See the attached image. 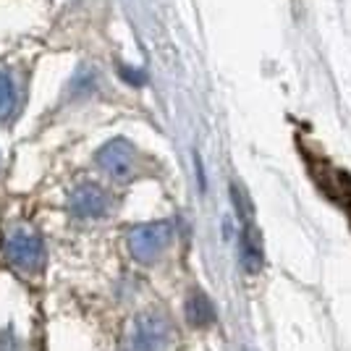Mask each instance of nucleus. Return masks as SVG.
Masks as SVG:
<instances>
[{"instance_id":"4","label":"nucleus","mask_w":351,"mask_h":351,"mask_svg":"<svg viewBox=\"0 0 351 351\" xmlns=\"http://www.w3.org/2000/svg\"><path fill=\"white\" fill-rule=\"evenodd\" d=\"M186 315H189L191 325H197V328H202V325H207V322H213V317H215L213 304L207 302L205 293H199V291H194L189 296V302H186Z\"/></svg>"},{"instance_id":"5","label":"nucleus","mask_w":351,"mask_h":351,"mask_svg":"<svg viewBox=\"0 0 351 351\" xmlns=\"http://www.w3.org/2000/svg\"><path fill=\"white\" fill-rule=\"evenodd\" d=\"M11 257L21 267H32V265L40 263V247H37V241H32L27 236L24 239H16L14 247H11Z\"/></svg>"},{"instance_id":"1","label":"nucleus","mask_w":351,"mask_h":351,"mask_svg":"<svg viewBox=\"0 0 351 351\" xmlns=\"http://www.w3.org/2000/svg\"><path fill=\"white\" fill-rule=\"evenodd\" d=\"M168 343V322L158 315H142L134 322L132 351H160Z\"/></svg>"},{"instance_id":"3","label":"nucleus","mask_w":351,"mask_h":351,"mask_svg":"<svg viewBox=\"0 0 351 351\" xmlns=\"http://www.w3.org/2000/svg\"><path fill=\"white\" fill-rule=\"evenodd\" d=\"M241 260L247 265L249 273H257L263 267V247H260V234L254 231L252 223H244V234H241Z\"/></svg>"},{"instance_id":"2","label":"nucleus","mask_w":351,"mask_h":351,"mask_svg":"<svg viewBox=\"0 0 351 351\" xmlns=\"http://www.w3.org/2000/svg\"><path fill=\"white\" fill-rule=\"evenodd\" d=\"M171 239V228L165 223H158V226H147V228H139L136 234L132 236V252L139 257V260H152L160 254V249L168 244Z\"/></svg>"}]
</instances>
